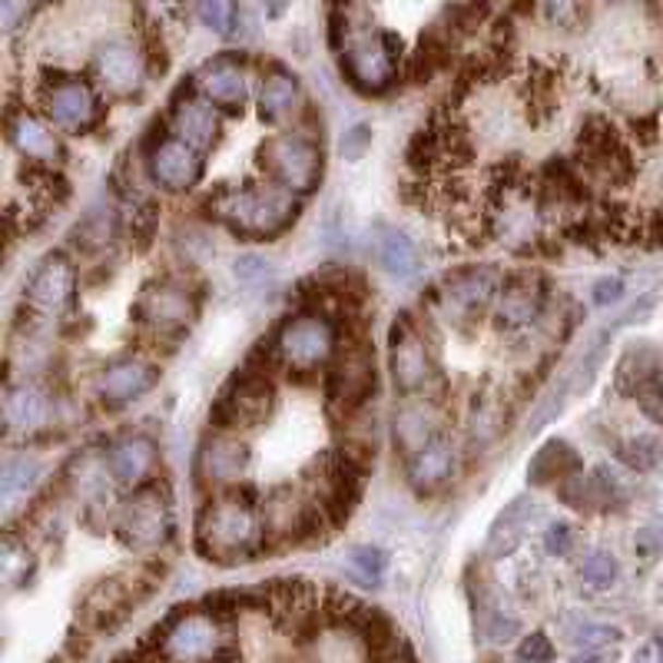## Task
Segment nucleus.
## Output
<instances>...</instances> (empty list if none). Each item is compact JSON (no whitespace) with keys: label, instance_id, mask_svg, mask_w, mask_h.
Returning a JSON list of instances; mask_svg holds the SVG:
<instances>
[{"label":"nucleus","instance_id":"obj_10","mask_svg":"<svg viewBox=\"0 0 663 663\" xmlns=\"http://www.w3.org/2000/svg\"><path fill=\"white\" fill-rule=\"evenodd\" d=\"M398 57H401V37L395 34L355 37L342 53V73L362 94H385L395 83Z\"/></svg>","mask_w":663,"mask_h":663},{"label":"nucleus","instance_id":"obj_28","mask_svg":"<svg viewBox=\"0 0 663 663\" xmlns=\"http://www.w3.org/2000/svg\"><path fill=\"white\" fill-rule=\"evenodd\" d=\"M534 515H538V508H534L531 497H515V502L494 518V525L487 531L484 554L487 557H508L525 541V528L531 525Z\"/></svg>","mask_w":663,"mask_h":663},{"label":"nucleus","instance_id":"obj_41","mask_svg":"<svg viewBox=\"0 0 663 663\" xmlns=\"http://www.w3.org/2000/svg\"><path fill=\"white\" fill-rule=\"evenodd\" d=\"M518 660H521V663H551V660H554V643H551V637L541 634V630L528 634V637L518 643Z\"/></svg>","mask_w":663,"mask_h":663},{"label":"nucleus","instance_id":"obj_20","mask_svg":"<svg viewBox=\"0 0 663 663\" xmlns=\"http://www.w3.org/2000/svg\"><path fill=\"white\" fill-rule=\"evenodd\" d=\"M156 382H159V369L140 355H130V359H120L104 369V375L97 382V395L104 405L120 408V405H130L140 395H146Z\"/></svg>","mask_w":663,"mask_h":663},{"label":"nucleus","instance_id":"obj_37","mask_svg":"<svg viewBox=\"0 0 663 663\" xmlns=\"http://www.w3.org/2000/svg\"><path fill=\"white\" fill-rule=\"evenodd\" d=\"M37 474H40L37 458H27V455L14 458V461L4 468V494H8V497H14V494L27 491V487L37 481Z\"/></svg>","mask_w":663,"mask_h":663},{"label":"nucleus","instance_id":"obj_14","mask_svg":"<svg viewBox=\"0 0 663 663\" xmlns=\"http://www.w3.org/2000/svg\"><path fill=\"white\" fill-rule=\"evenodd\" d=\"M73 289H76V269L63 253L47 256L31 282L24 286V315H31V322L44 325L53 322L67 312V305L73 302Z\"/></svg>","mask_w":663,"mask_h":663},{"label":"nucleus","instance_id":"obj_43","mask_svg":"<svg viewBox=\"0 0 663 663\" xmlns=\"http://www.w3.org/2000/svg\"><path fill=\"white\" fill-rule=\"evenodd\" d=\"M617 637H620V630H614V627H601V624H580V627H577L574 643H580V647H604V643H614Z\"/></svg>","mask_w":663,"mask_h":663},{"label":"nucleus","instance_id":"obj_18","mask_svg":"<svg viewBox=\"0 0 663 663\" xmlns=\"http://www.w3.org/2000/svg\"><path fill=\"white\" fill-rule=\"evenodd\" d=\"M44 107H47V117L57 126L76 130V133L91 130L100 120V100H97L91 83L80 80V76H67V80L53 83Z\"/></svg>","mask_w":663,"mask_h":663},{"label":"nucleus","instance_id":"obj_38","mask_svg":"<svg viewBox=\"0 0 663 663\" xmlns=\"http://www.w3.org/2000/svg\"><path fill=\"white\" fill-rule=\"evenodd\" d=\"M580 577H584L588 584L598 588V591L611 588L614 580H617V560H614V554H604V551L591 554V557L584 560V567H580Z\"/></svg>","mask_w":663,"mask_h":663},{"label":"nucleus","instance_id":"obj_16","mask_svg":"<svg viewBox=\"0 0 663 663\" xmlns=\"http://www.w3.org/2000/svg\"><path fill=\"white\" fill-rule=\"evenodd\" d=\"M149 177L156 186L170 190V193L193 190L203 177V156H200V149H193L180 136L159 140L149 149Z\"/></svg>","mask_w":663,"mask_h":663},{"label":"nucleus","instance_id":"obj_7","mask_svg":"<svg viewBox=\"0 0 663 663\" xmlns=\"http://www.w3.org/2000/svg\"><path fill=\"white\" fill-rule=\"evenodd\" d=\"M153 591V577L140 570L110 574L87 591L80 604V624L87 630H113Z\"/></svg>","mask_w":663,"mask_h":663},{"label":"nucleus","instance_id":"obj_44","mask_svg":"<svg viewBox=\"0 0 663 663\" xmlns=\"http://www.w3.org/2000/svg\"><path fill=\"white\" fill-rule=\"evenodd\" d=\"M544 544H547V551H551L554 557H564V554L570 551V544H574V531H570V525H551Z\"/></svg>","mask_w":663,"mask_h":663},{"label":"nucleus","instance_id":"obj_12","mask_svg":"<svg viewBox=\"0 0 663 663\" xmlns=\"http://www.w3.org/2000/svg\"><path fill=\"white\" fill-rule=\"evenodd\" d=\"M375 382H378V372H375V352L369 342L355 339L349 346H342V352L332 362V372H328V405L342 411V414H352L359 411L372 391H375Z\"/></svg>","mask_w":663,"mask_h":663},{"label":"nucleus","instance_id":"obj_40","mask_svg":"<svg viewBox=\"0 0 663 663\" xmlns=\"http://www.w3.org/2000/svg\"><path fill=\"white\" fill-rule=\"evenodd\" d=\"M634 398H637L640 411L647 414V419H650L653 425H663V378H660V375L650 378Z\"/></svg>","mask_w":663,"mask_h":663},{"label":"nucleus","instance_id":"obj_24","mask_svg":"<svg viewBox=\"0 0 663 663\" xmlns=\"http://www.w3.org/2000/svg\"><path fill=\"white\" fill-rule=\"evenodd\" d=\"M97 63V76L104 80V87L117 97H130L133 91H140L143 83V60L136 53L133 44L126 40H110L97 50L94 57Z\"/></svg>","mask_w":663,"mask_h":663},{"label":"nucleus","instance_id":"obj_6","mask_svg":"<svg viewBox=\"0 0 663 663\" xmlns=\"http://www.w3.org/2000/svg\"><path fill=\"white\" fill-rule=\"evenodd\" d=\"M339 332L336 322L322 312H305L296 315L289 322H282V328L276 332V355L286 369L292 372H315L318 365H325L332 355H336Z\"/></svg>","mask_w":663,"mask_h":663},{"label":"nucleus","instance_id":"obj_32","mask_svg":"<svg viewBox=\"0 0 663 663\" xmlns=\"http://www.w3.org/2000/svg\"><path fill=\"white\" fill-rule=\"evenodd\" d=\"M299 107V80L286 70H273L263 80L260 91V113L269 123H282L286 117H292Z\"/></svg>","mask_w":663,"mask_h":663},{"label":"nucleus","instance_id":"obj_4","mask_svg":"<svg viewBox=\"0 0 663 663\" xmlns=\"http://www.w3.org/2000/svg\"><path fill=\"white\" fill-rule=\"evenodd\" d=\"M362 474L365 468L355 461L352 451H328L315 458L312 468L305 471L309 502L315 505V511L328 528L346 525L349 515L355 511L362 494Z\"/></svg>","mask_w":663,"mask_h":663},{"label":"nucleus","instance_id":"obj_3","mask_svg":"<svg viewBox=\"0 0 663 663\" xmlns=\"http://www.w3.org/2000/svg\"><path fill=\"white\" fill-rule=\"evenodd\" d=\"M146 647H159L170 663H229L236 656V647L222 637L219 617L193 607H177V614L153 627Z\"/></svg>","mask_w":663,"mask_h":663},{"label":"nucleus","instance_id":"obj_8","mask_svg":"<svg viewBox=\"0 0 663 663\" xmlns=\"http://www.w3.org/2000/svg\"><path fill=\"white\" fill-rule=\"evenodd\" d=\"M260 166L286 193H312L322 180V153L299 133L269 136L260 146Z\"/></svg>","mask_w":663,"mask_h":663},{"label":"nucleus","instance_id":"obj_9","mask_svg":"<svg viewBox=\"0 0 663 663\" xmlns=\"http://www.w3.org/2000/svg\"><path fill=\"white\" fill-rule=\"evenodd\" d=\"M388 369L401 395L425 391L438 375L429 339L419 332V325L411 322V315H401L388 332Z\"/></svg>","mask_w":663,"mask_h":663},{"label":"nucleus","instance_id":"obj_13","mask_svg":"<svg viewBox=\"0 0 663 663\" xmlns=\"http://www.w3.org/2000/svg\"><path fill=\"white\" fill-rule=\"evenodd\" d=\"M173 534V515L170 502L159 487H140L120 511V538L126 547L146 554L170 541Z\"/></svg>","mask_w":663,"mask_h":663},{"label":"nucleus","instance_id":"obj_23","mask_svg":"<svg viewBox=\"0 0 663 663\" xmlns=\"http://www.w3.org/2000/svg\"><path fill=\"white\" fill-rule=\"evenodd\" d=\"M196 87L203 91V97L209 104H216L222 110H242V104L249 97L245 70L232 57H216V60L203 63V70L196 73Z\"/></svg>","mask_w":663,"mask_h":663},{"label":"nucleus","instance_id":"obj_48","mask_svg":"<svg viewBox=\"0 0 663 663\" xmlns=\"http://www.w3.org/2000/svg\"><path fill=\"white\" fill-rule=\"evenodd\" d=\"M574 663H598V660H594V656H588V660H584V656H580V660H574Z\"/></svg>","mask_w":663,"mask_h":663},{"label":"nucleus","instance_id":"obj_34","mask_svg":"<svg viewBox=\"0 0 663 663\" xmlns=\"http://www.w3.org/2000/svg\"><path fill=\"white\" fill-rule=\"evenodd\" d=\"M650 378H656V355L650 349H630L617 365V388L624 395H637Z\"/></svg>","mask_w":663,"mask_h":663},{"label":"nucleus","instance_id":"obj_30","mask_svg":"<svg viewBox=\"0 0 663 663\" xmlns=\"http://www.w3.org/2000/svg\"><path fill=\"white\" fill-rule=\"evenodd\" d=\"M580 471V458H577V451L567 445V442H547V445H541L538 451H534V458H531V465H528V481L531 484H538V487H544V484H560V481H567L570 474H577Z\"/></svg>","mask_w":663,"mask_h":663},{"label":"nucleus","instance_id":"obj_26","mask_svg":"<svg viewBox=\"0 0 663 663\" xmlns=\"http://www.w3.org/2000/svg\"><path fill=\"white\" fill-rule=\"evenodd\" d=\"M8 140H11V146L24 159L40 162V166H50V162H57L63 156L57 133L44 120L31 117V113H14L11 110V117H8Z\"/></svg>","mask_w":663,"mask_h":663},{"label":"nucleus","instance_id":"obj_1","mask_svg":"<svg viewBox=\"0 0 663 663\" xmlns=\"http://www.w3.org/2000/svg\"><path fill=\"white\" fill-rule=\"evenodd\" d=\"M196 551L213 564L253 560L266 551L263 511L236 494L216 497L196 518Z\"/></svg>","mask_w":663,"mask_h":663},{"label":"nucleus","instance_id":"obj_27","mask_svg":"<svg viewBox=\"0 0 663 663\" xmlns=\"http://www.w3.org/2000/svg\"><path fill=\"white\" fill-rule=\"evenodd\" d=\"M159 448L146 435H126L110 448V474L120 484H143L156 471Z\"/></svg>","mask_w":663,"mask_h":663},{"label":"nucleus","instance_id":"obj_45","mask_svg":"<svg viewBox=\"0 0 663 663\" xmlns=\"http://www.w3.org/2000/svg\"><path fill=\"white\" fill-rule=\"evenodd\" d=\"M620 292H624V282H620V279H601V282L594 286V302H598V305L617 302Z\"/></svg>","mask_w":663,"mask_h":663},{"label":"nucleus","instance_id":"obj_36","mask_svg":"<svg viewBox=\"0 0 663 663\" xmlns=\"http://www.w3.org/2000/svg\"><path fill=\"white\" fill-rule=\"evenodd\" d=\"M349 567H352V574L362 580V584L378 588L382 580H385V570H388V554H385L382 547L359 544V547H352V554H349Z\"/></svg>","mask_w":663,"mask_h":663},{"label":"nucleus","instance_id":"obj_46","mask_svg":"<svg viewBox=\"0 0 663 663\" xmlns=\"http://www.w3.org/2000/svg\"><path fill=\"white\" fill-rule=\"evenodd\" d=\"M634 663H663V637H650L647 643H640Z\"/></svg>","mask_w":663,"mask_h":663},{"label":"nucleus","instance_id":"obj_49","mask_svg":"<svg viewBox=\"0 0 663 663\" xmlns=\"http://www.w3.org/2000/svg\"><path fill=\"white\" fill-rule=\"evenodd\" d=\"M50 663H57V660H50Z\"/></svg>","mask_w":663,"mask_h":663},{"label":"nucleus","instance_id":"obj_31","mask_svg":"<svg viewBox=\"0 0 663 663\" xmlns=\"http://www.w3.org/2000/svg\"><path fill=\"white\" fill-rule=\"evenodd\" d=\"M4 422L11 432H34L47 422V398L34 385H14L4 398Z\"/></svg>","mask_w":663,"mask_h":663},{"label":"nucleus","instance_id":"obj_22","mask_svg":"<svg viewBox=\"0 0 663 663\" xmlns=\"http://www.w3.org/2000/svg\"><path fill=\"white\" fill-rule=\"evenodd\" d=\"M405 474H408V484L419 494L442 491L455 474V445L445 435L425 442L419 451H411L405 458Z\"/></svg>","mask_w":663,"mask_h":663},{"label":"nucleus","instance_id":"obj_29","mask_svg":"<svg viewBox=\"0 0 663 663\" xmlns=\"http://www.w3.org/2000/svg\"><path fill=\"white\" fill-rule=\"evenodd\" d=\"M173 130L193 149H209L219 140V120H216L213 107L196 97H186L173 107Z\"/></svg>","mask_w":663,"mask_h":663},{"label":"nucleus","instance_id":"obj_17","mask_svg":"<svg viewBox=\"0 0 663 663\" xmlns=\"http://www.w3.org/2000/svg\"><path fill=\"white\" fill-rule=\"evenodd\" d=\"M580 156H584L591 173L611 183H624L630 177V153L620 143L617 130L601 117L588 120L584 130H580Z\"/></svg>","mask_w":663,"mask_h":663},{"label":"nucleus","instance_id":"obj_5","mask_svg":"<svg viewBox=\"0 0 663 663\" xmlns=\"http://www.w3.org/2000/svg\"><path fill=\"white\" fill-rule=\"evenodd\" d=\"M276 408V388L269 382V375L242 369L216 398L213 405V422L219 425V432H249L260 429Z\"/></svg>","mask_w":663,"mask_h":663},{"label":"nucleus","instance_id":"obj_2","mask_svg":"<svg viewBox=\"0 0 663 663\" xmlns=\"http://www.w3.org/2000/svg\"><path fill=\"white\" fill-rule=\"evenodd\" d=\"M206 206L213 219H219L222 226L249 239H273L286 232L299 216V206L292 203V196L279 190H256V186L216 190Z\"/></svg>","mask_w":663,"mask_h":663},{"label":"nucleus","instance_id":"obj_25","mask_svg":"<svg viewBox=\"0 0 663 663\" xmlns=\"http://www.w3.org/2000/svg\"><path fill=\"white\" fill-rule=\"evenodd\" d=\"M557 494L564 505H570L577 511H598V508H611L620 502V484L614 481V474L598 468L591 474H584V471L570 474L567 481H560Z\"/></svg>","mask_w":663,"mask_h":663},{"label":"nucleus","instance_id":"obj_47","mask_svg":"<svg viewBox=\"0 0 663 663\" xmlns=\"http://www.w3.org/2000/svg\"><path fill=\"white\" fill-rule=\"evenodd\" d=\"M117 663H143L140 656H133V653H126V656H117Z\"/></svg>","mask_w":663,"mask_h":663},{"label":"nucleus","instance_id":"obj_19","mask_svg":"<svg viewBox=\"0 0 663 663\" xmlns=\"http://www.w3.org/2000/svg\"><path fill=\"white\" fill-rule=\"evenodd\" d=\"M544 279L534 273H515L502 282L497 289V305H494V318L502 328H525L531 325L541 309H544Z\"/></svg>","mask_w":663,"mask_h":663},{"label":"nucleus","instance_id":"obj_11","mask_svg":"<svg viewBox=\"0 0 663 663\" xmlns=\"http://www.w3.org/2000/svg\"><path fill=\"white\" fill-rule=\"evenodd\" d=\"M133 318L156 336H180L196 318V296L180 279H153L143 286Z\"/></svg>","mask_w":663,"mask_h":663},{"label":"nucleus","instance_id":"obj_39","mask_svg":"<svg viewBox=\"0 0 663 663\" xmlns=\"http://www.w3.org/2000/svg\"><path fill=\"white\" fill-rule=\"evenodd\" d=\"M236 17H239V11H236V4H229V0H206V4H200V21L216 34H232Z\"/></svg>","mask_w":663,"mask_h":663},{"label":"nucleus","instance_id":"obj_42","mask_svg":"<svg viewBox=\"0 0 663 663\" xmlns=\"http://www.w3.org/2000/svg\"><path fill=\"white\" fill-rule=\"evenodd\" d=\"M634 547L643 560H656L663 554V521L656 525H647L637 538H634Z\"/></svg>","mask_w":663,"mask_h":663},{"label":"nucleus","instance_id":"obj_15","mask_svg":"<svg viewBox=\"0 0 663 663\" xmlns=\"http://www.w3.org/2000/svg\"><path fill=\"white\" fill-rule=\"evenodd\" d=\"M497 276L484 266H471V269H458L451 273L442 289H438V302L445 309V315H451L455 322H468L474 315H481L494 299H497Z\"/></svg>","mask_w":663,"mask_h":663},{"label":"nucleus","instance_id":"obj_33","mask_svg":"<svg viewBox=\"0 0 663 663\" xmlns=\"http://www.w3.org/2000/svg\"><path fill=\"white\" fill-rule=\"evenodd\" d=\"M375 256H378V266L395 279H411L419 273V249L398 229H382L375 242Z\"/></svg>","mask_w":663,"mask_h":663},{"label":"nucleus","instance_id":"obj_35","mask_svg":"<svg viewBox=\"0 0 663 663\" xmlns=\"http://www.w3.org/2000/svg\"><path fill=\"white\" fill-rule=\"evenodd\" d=\"M617 458L630 471H653L663 461V445L653 435H634V438L617 445Z\"/></svg>","mask_w":663,"mask_h":663},{"label":"nucleus","instance_id":"obj_21","mask_svg":"<svg viewBox=\"0 0 663 663\" xmlns=\"http://www.w3.org/2000/svg\"><path fill=\"white\" fill-rule=\"evenodd\" d=\"M245 468H249V448H245V442L232 438L229 432L209 435L200 445L196 474L203 484H232L245 474Z\"/></svg>","mask_w":663,"mask_h":663}]
</instances>
